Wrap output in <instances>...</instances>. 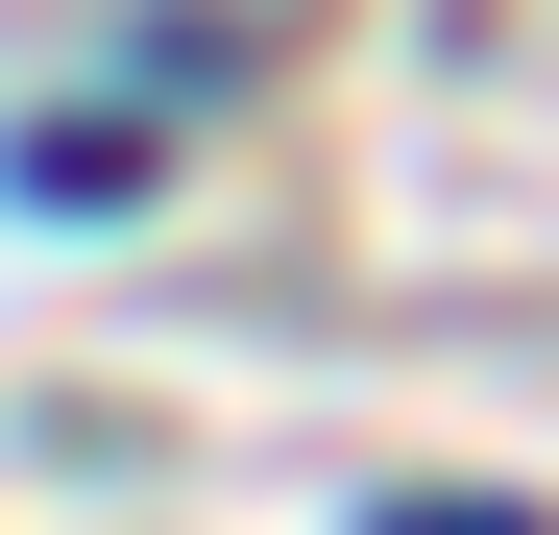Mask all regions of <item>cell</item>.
<instances>
[{
  "instance_id": "obj_1",
  "label": "cell",
  "mask_w": 559,
  "mask_h": 535,
  "mask_svg": "<svg viewBox=\"0 0 559 535\" xmlns=\"http://www.w3.org/2000/svg\"><path fill=\"white\" fill-rule=\"evenodd\" d=\"M365 535H559V511H511V487H365Z\"/></svg>"
}]
</instances>
